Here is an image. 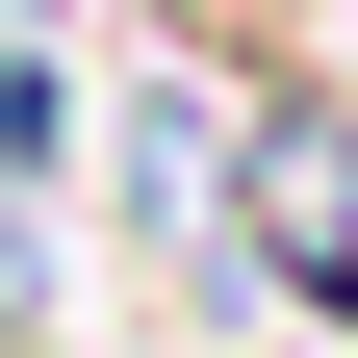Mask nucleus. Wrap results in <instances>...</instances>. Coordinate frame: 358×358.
Returning a JSON list of instances; mask_svg holds the SVG:
<instances>
[{
  "label": "nucleus",
  "instance_id": "f257e3e1",
  "mask_svg": "<svg viewBox=\"0 0 358 358\" xmlns=\"http://www.w3.org/2000/svg\"><path fill=\"white\" fill-rule=\"evenodd\" d=\"M256 231H282V282H307V307H358V128H333V103L256 128Z\"/></svg>",
  "mask_w": 358,
  "mask_h": 358
}]
</instances>
